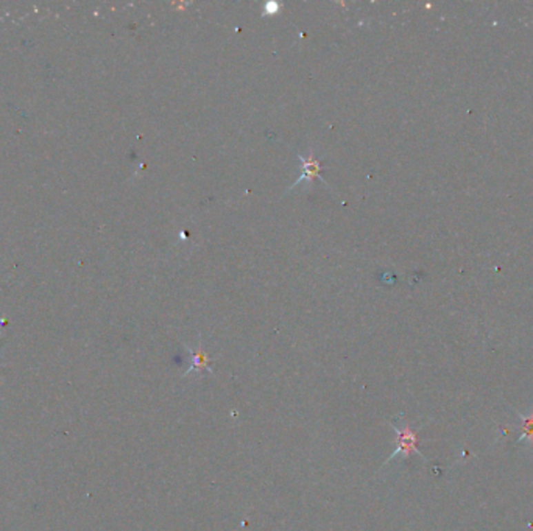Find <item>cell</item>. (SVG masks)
Returning a JSON list of instances; mask_svg holds the SVG:
<instances>
[{"instance_id": "obj_2", "label": "cell", "mask_w": 533, "mask_h": 531, "mask_svg": "<svg viewBox=\"0 0 533 531\" xmlns=\"http://www.w3.org/2000/svg\"><path fill=\"white\" fill-rule=\"evenodd\" d=\"M185 351L190 355V365L188 368V371L183 374V377H190L195 376V374H212V359L206 354L205 348H203L201 338H199V345H197L195 349L185 346Z\"/></svg>"}, {"instance_id": "obj_1", "label": "cell", "mask_w": 533, "mask_h": 531, "mask_svg": "<svg viewBox=\"0 0 533 531\" xmlns=\"http://www.w3.org/2000/svg\"><path fill=\"white\" fill-rule=\"evenodd\" d=\"M390 425L393 427L394 433H396L398 448L390 457L387 458L385 463L382 464V468H385L388 463L396 460V458H409L412 454H416L421 458H424L421 450L418 449V433L413 430L409 424H407L404 418H401V416L399 418H393L390 421Z\"/></svg>"}, {"instance_id": "obj_3", "label": "cell", "mask_w": 533, "mask_h": 531, "mask_svg": "<svg viewBox=\"0 0 533 531\" xmlns=\"http://www.w3.org/2000/svg\"><path fill=\"white\" fill-rule=\"evenodd\" d=\"M298 158H299V166H301V177H299L295 181V183H293L289 187V192L295 189L298 184H301V183H309L310 184V183H314L315 179H320V181H323V183L326 184V181L323 179L321 174H320V172H321V162L315 158L314 152H309L306 156L299 154Z\"/></svg>"}, {"instance_id": "obj_4", "label": "cell", "mask_w": 533, "mask_h": 531, "mask_svg": "<svg viewBox=\"0 0 533 531\" xmlns=\"http://www.w3.org/2000/svg\"><path fill=\"white\" fill-rule=\"evenodd\" d=\"M521 439H527L529 444H533V413L523 416V427H521Z\"/></svg>"}]
</instances>
